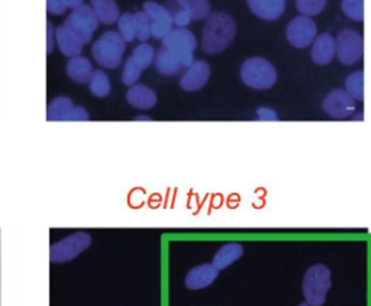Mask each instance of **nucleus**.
Returning a JSON list of instances; mask_svg holds the SVG:
<instances>
[{
    "mask_svg": "<svg viewBox=\"0 0 371 306\" xmlns=\"http://www.w3.org/2000/svg\"><path fill=\"white\" fill-rule=\"evenodd\" d=\"M235 35L236 25L228 13H211L202 31V50L206 54H219L234 42Z\"/></svg>",
    "mask_w": 371,
    "mask_h": 306,
    "instance_id": "obj_1",
    "label": "nucleus"
},
{
    "mask_svg": "<svg viewBox=\"0 0 371 306\" xmlns=\"http://www.w3.org/2000/svg\"><path fill=\"white\" fill-rule=\"evenodd\" d=\"M126 50V42L117 31H106L92 45V56L94 61L103 69H118Z\"/></svg>",
    "mask_w": 371,
    "mask_h": 306,
    "instance_id": "obj_2",
    "label": "nucleus"
},
{
    "mask_svg": "<svg viewBox=\"0 0 371 306\" xmlns=\"http://www.w3.org/2000/svg\"><path fill=\"white\" fill-rule=\"evenodd\" d=\"M239 76L243 83L254 90H268L277 83V70L261 57H251L241 66Z\"/></svg>",
    "mask_w": 371,
    "mask_h": 306,
    "instance_id": "obj_3",
    "label": "nucleus"
},
{
    "mask_svg": "<svg viewBox=\"0 0 371 306\" xmlns=\"http://www.w3.org/2000/svg\"><path fill=\"white\" fill-rule=\"evenodd\" d=\"M331 270L324 264H315L308 269L303 278V296L311 306H322L331 291Z\"/></svg>",
    "mask_w": 371,
    "mask_h": 306,
    "instance_id": "obj_4",
    "label": "nucleus"
},
{
    "mask_svg": "<svg viewBox=\"0 0 371 306\" xmlns=\"http://www.w3.org/2000/svg\"><path fill=\"white\" fill-rule=\"evenodd\" d=\"M161 41H163V48L179 58L184 69H187L195 61L193 54H195L198 48V40L187 28H173L170 34Z\"/></svg>",
    "mask_w": 371,
    "mask_h": 306,
    "instance_id": "obj_5",
    "label": "nucleus"
},
{
    "mask_svg": "<svg viewBox=\"0 0 371 306\" xmlns=\"http://www.w3.org/2000/svg\"><path fill=\"white\" fill-rule=\"evenodd\" d=\"M364 40L361 34L351 28L338 32L335 38V57L344 66H354L363 58Z\"/></svg>",
    "mask_w": 371,
    "mask_h": 306,
    "instance_id": "obj_6",
    "label": "nucleus"
},
{
    "mask_svg": "<svg viewBox=\"0 0 371 306\" xmlns=\"http://www.w3.org/2000/svg\"><path fill=\"white\" fill-rule=\"evenodd\" d=\"M99 24L101 22L92 6L82 5L70 13V16L64 21L62 25L69 28L83 44H87L92 41L94 32L98 31Z\"/></svg>",
    "mask_w": 371,
    "mask_h": 306,
    "instance_id": "obj_7",
    "label": "nucleus"
},
{
    "mask_svg": "<svg viewBox=\"0 0 371 306\" xmlns=\"http://www.w3.org/2000/svg\"><path fill=\"white\" fill-rule=\"evenodd\" d=\"M92 244V237L87 232H74L50 248V259L53 263H67L74 260L77 255L85 253Z\"/></svg>",
    "mask_w": 371,
    "mask_h": 306,
    "instance_id": "obj_8",
    "label": "nucleus"
},
{
    "mask_svg": "<svg viewBox=\"0 0 371 306\" xmlns=\"http://www.w3.org/2000/svg\"><path fill=\"white\" fill-rule=\"evenodd\" d=\"M318 37V26L312 18L308 16H297V18L288 22L286 28V38L288 44L303 50L312 45L315 38Z\"/></svg>",
    "mask_w": 371,
    "mask_h": 306,
    "instance_id": "obj_9",
    "label": "nucleus"
},
{
    "mask_svg": "<svg viewBox=\"0 0 371 306\" xmlns=\"http://www.w3.org/2000/svg\"><path fill=\"white\" fill-rule=\"evenodd\" d=\"M48 121H89L87 110L76 106L67 96H58L46 110Z\"/></svg>",
    "mask_w": 371,
    "mask_h": 306,
    "instance_id": "obj_10",
    "label": "nucleus"
},
{
    "mask_svg": "<svg viewBox=\"0 0 371 306\" xmlns=\"http://www.w3.org/2000/svg\"><path fill=\"white\" fill-rule=\"evenodd\" d=\"M325 114L335 119H347L356 112V101L341 89L332 90L327 94V98L322 103Z\"/></svg>",
    "mask_w": 371,
    "mask_h": 306,
    "instance_id": "obj_11",
    "label": "nucleus"
},
{
    "mask_svg": "<svg viewBox=\"0 0 371 306\" xmlns=\"http://www.w3.org/2000/svg\"><path fill=\"white\" fill-rule=\"evenodd\" d=\"M144 12L148 15L151 21V37L163 40L173 29V15L171 12L157 2H145Z\"/></svg>",
    "mask_w": 371,
    "mask_h": 306,
    "instance_id": "obj_12",
    "label": "nucleus"
},
{
    "mask_svg": "<svg viewBox=\"0 0 371 306\" xmlns=\"http://www.w3.org/2000/svg\"><path fill=\"white\" fill-rule=\"evenodd\" d=\"M211 78V66L203 60L193 61L180 77V87L184 92H198L203 89Z\"/></svg>",
    "mask_w": 371,
    "mask_h": 306,
    "instance_id": "obj_13",
    "label": "nucleus"
},
{
    "mask_svg": "<svg viewBox=\"0 0 371 306\" xmlns=\"http://www.w3.org/2000/svg\"><path fill=\"white\" fill-rule=\"evenodd\" d=\"M250 10L263 21H277L286 10V0H247Z\"/></svg>",
    "mask_w": 371,
    "mask_h": 306,
    "instance_id": "obj_14",
    "label": "nucleus"
},
{
    "mask_svg": "<svg viewBox=\"0 0 371 306\" xmlns=\"http://www.w3.org/2000/svg\"><path fill=\"white\" fill-rule=\"evenodd\" d=\"M219 270L214 264H202L193 267L186 276V287L190 291H200L207 286H211L216 278Z\"/></svg>",
    "mask_w": 371,
    "mask_h": 306,
    "instance_id": "obj_15",
    "label": "nucleus"
},
{
    "mask_svg": "<svg viewBox=\"0 0 371 306\" xmlns=\"http://www.w3.org/2000/svg\"><path fill=\"white\" fill-rule=\"evenodd\" d=\"M311 58L318 66H328L335 58V38L331 34H320L311 48Z\"/></svg>",
    "mask_w": 371,
    "mask_h": 306,
    "instance_id": "obj_16",
    "label": "nucleus"
},
{
    "mask_svg": "<svg viewBox=\"0 0 371 306\" xmlns=\"http://www.w3.org/2000/svg\"><path fill=\"white\" fill-rule=\"evenodd\" d=\"M157 93L145 85H134L126 93V102L141 110L151 109L157 105Z\"/></svg>",
    "mask_w": 371,
    "mask_h": 306,
    "instance_id": "obj_17",
    "label": "nucleus"
},
{
    "mask_svg": "<svg viewBox=\"0 0 371 306\" xmlns=\"http://www.w3.org/2000/svg\"><path fill=\"white\" fill-rule=\"evenodd\" d=\"M55 42L60 48L61 54H64L66 57H77V56H82L83 53V46L85 44L80 41L73 32L66 28L64 25L58 26L55 29Z\"/></svg>",
    "mask_w": 371,
    "mask_h": 306,
    "instance_id": "obj_18",
    "label": "nucleus"
},
{
    "mask_svg": "<svg viewBox=\"0 0 371 306\" xmlns=\"http://www.w3.org/2000/svg\"><path fill=\"white\" fill-rule=\"evenodd\" d=\"M93 74L92 61L83 56H77L70 58L67 64V76L76 83H89V80Z\"/></svg>",
    "mask_w": 371,
    "mask_h": 306,
    "instance_id": "obj_19",
    "label": "nucleus"
},
{
    "mask_svg": "<svg viewBox=\"0 0 371 306\" xmlns=\"http://www.w3.org/2000/svg\"><path fill=\"white\" fill-rule=\"evenodd\" d=\"M155 70L163 76H177L184 67L173 53H170L166 48H161L158 53H155Z\"/></svg>",
    "mask_w": 371,
    "mask_h": 306,
    "instance_id": "obj_20",
    "label": "nucleus"
},
{
    "mask_svg": "<svg viewBox=\"0 0 371 306\" xmlns=\"http://www.w3.org/2000/svg\"><path fill=\"white\" fill-rule=\"evenodd\" d=\"M90 6L94 10L101 24L112 25L119 19V6L115 0H90Z\"/></svg>",
    "mask_w": 371,
    "mask_h": 306,
    "instance_id": "obj_21",
    "label": "nucleus"
},
{
    "mask_svg": "<svg viewBox=\"0 0 371 306\" xmlns=\"http://www.w3.org/2000/svg\"><path fill=\"white\" fill-rule=\"evenodd\" d=\"M243 254H244L243 246L238 244V243H228L218 250V253L214 257L212 264L218 270H223V269L230 267L231 264H234L238 259H241Z\"/></svg>",
    "mask_w": 371,
    "mask_h": 306,
    "instance_id": "obj_22",
    "label": "nucleus"
},
{
    "mask_svg": "<svg viewBox=\"0 0 371 306\" xmlns=\"http://www.w3.org/2000/svg\"><path fill=\"white\" fill-rule=\"evenodd\" d=\"M175 2L180 9L186 10L191 16V21L206 19L212 10L209 0H175Z\"/></svg>",
    "mask_w": 371,
    "mask_h": 306,
    "instance_id": "obj_23",
    "label": "nucleus"
},
{
    "mask_svg": "<svg viewBox=\"0 0 371 306\" xmlns=\"http://www.w3.org/2000/svg\"><path fill=\"white\" fill-rule=\"evenodd\" d=\"M89 87H90L92 94L96 96V98H106V96H109V93L112 90L109 76L102 70L93 71V74L89 80Z\"/></svg>",
    "mask_w": 371,
    "mask_h": 306,
    "instance_id": "obj_24",
    "label": "nucleus"
},
{
    "mask_svg": "<svg viewBox=\"0 0 371 306\" xmlns=\"http://www.w3.org/2000/svg\"><path fill=\"white\" fill-rule=\"evenodd\" d=\"M129 58H131L139 69L145 70V69H148L154 62L155 50H154L153 45H150L147 42H141L139 45H137L134 48V51Z\"/></svg>",
    "mask_w": 371,
    "mask_h": 306,
    "instance_id": "obj_25",
    "label": "nucleus"
},
{
    "mask_svg": "<svg viewBox=\"0 0 371 306\" xmlns=\"http://www.w3.org/2000/svg\"><path fill=\"white\" fill-rule=\"evenodd\" d=\"M354 101H363L364 99V71L359 70L351 73L345 80V89H344Z\"/></svg>",
    "mask_w": 371,
    "mask_h": 306,
    "instance_id": "obj_26",
    "label": "nucleus"
},
{
    "mask_svg": "<svg viewBox=\"0 0 371 306\" xmlns=\"http://www.w3.org/2000/svg\"><path fill=\"white\" fill-rule=\"evenodd\" d=\"M134 22L137 40H139L141 42H147L151 38V21L148 15L144 10L134 13Z\"/></svg>",
    "mask_w": 371,
    "mask_h": 306,
    "instance_id": "obj_27",
    "label": "nucleus"
},
{
    "mask_svg": "<svg viewBox=\"0 0 371 306\" xmlns=\"http://www.w3.org/2000/svg\"><path fill=\"white\" fill-rule=\"evenodd\" d=\"M118 34L123 38L125 42H132L134 40H137L134 13H123L119 16Z\"/></svg>",
    "mask_w": 371,
    "mask_h": 306,
    "instance_id": "obj_28",
    "label": "nucleus"
},
{
    "mask_svg": "<svg viewBox=\"0 0 371 306\" xmlns=\"http://www.w3.org/2000/svg\"><path fill=\"white\" fill-rule=\"evenodd\" d=\"M296 9L302 16H316L322 13L327 8V0H296Z\"/></svg>",
    "mask_w": 371,
    "mask_h": 306,
    "instance_id": "obj_29",
    "label": "nucleus"
},
{
    "mask_svg": "<svg viewBox=\"0 0 371 306\" xmlns=\"http://www.w3.org/2000/svg\"><path fill=\"white\" fill-rule=\"evenodd\" d=\"M341 9L351 21H364V0H343Z\"/></svg>",
    "mask_w": 371,
    "mask_h": 306,
    "instance_id": "obj_30",
    "label": "nucleus"
},
{
    "mask_svg": "<svg viewBox=\"0 0 371 306\" xmlns=\"http://www.w3.org/2000/svg\"><path fill=\"white\" fill-rule=\"evenodd\" d=\"M141 74H142V69H139L131 58H128L123 64V69H122V76H121L122 83L125 86L131 87V86L137 85Z\"/></svg>",
    "mask_w": 371,
    "mask_h": 306,
    "instance_id": "obj_31",
    "label": "nucleus"
},
{
    "mask_svg": "<svg viewBox=\"0 0 371 306\" xmlns=\"http://www.w3.org/2000/svg\"><path fill=\"white\" fill-rule=\"evenodd\" d=\"M171 15H173V25H175L177 28H186L191 22V16L183 9L175 10Z\"/></svg>",
    "mask_w": 371,
    "mask_h": 306,
    "instance_id": "obj_32",
    "label": "nucleus"
},
{
    "mask_svg": "<svg viewBox=\"0 0 371 306\" xmlns=\"http://www.w3.org/2000/svg\"><path fill=\"white\" fill-rule=\"evenodd\" d=\"M46 10L50 12L51 15L60 16L64 15L67 10V5L64 0H46Z\"/></svg>",
    "mask_w": 371,
    "mask_h": 306,
    "instance_id": "obj_33",
    "label": "nucleus"
},
{
    "mask_svg": "<svg viewBox=\"0 0 371 306\" xmlns=\"http://www.w3.org/2000/svg\"><path fill=\"white\" fill-rule=\"evenodd\" d=\"M257 119L258 121H277L279 119V115L277 112L271 109V108H267V106H263V108H258L257 109V114H255Z\"/></svg>",
    "mask_w": 371,
    "mask_h": 306,
    "instance_id": "obj_34",
    "label": "nucleus"
},
{
    "mask_svg": "<svg viewBox=\"0 0 371 306\" xmlns=\"http://www.w3.org/2000/svg\"><path fill=\"white\" fill-rule=\"evenodd\" d=\"M54 40H55V29L50 21H46V53L48 54L53 53Z\"/></svg>",
    "mask_w": 371,
    "mask_h": 306,
    "instance_id": "obj_35",
    "label": "nucleus"
},
{
    "mask_svg": "<svg viewBox=\"0 0 371 306\" xmlns=\"http://www.w3.org/2000/svg\"><path fill=\"white\" fill-rule=\"evenodd\" d=\"M64 2H66L67 5V9H77L78 6H82L85 5V0H64Z\"/></svg>",
    "mask_w": 371,
    "mask_h": 306,
    "instance_id": "obj_36",
    "label": "nucleus"
},
{
    "mask_svg": "<svg viewBox=\"0 0 371 306\" xmlns=\"http://www.w3.org/2000/svg\"><path fill=\"white\" fill-rule=\"evenodd\" d=\"M137 121H151L150 117H137Z\"/></svg>",
    "mask_w": 371,
    "mask_h": 306,
    "instance_id": "obj_37",
    "label": "nucleus"
},
{
    "mask_svg": "<svg viewBox=\"0 0 371 306\" xmlns=\"http://www.w3.org/2000/svg\"><path fill=\"white\" fill-rule=\"evenodd\" d=\"M299 306H311V305H309V303H306V302H304V303H300Z\"/></svg>",
    "mask_w": 371,
    "mask_h": 306,
    "instance_id": "obj_38",
    "label": "nucleus"
}]
</instances>
